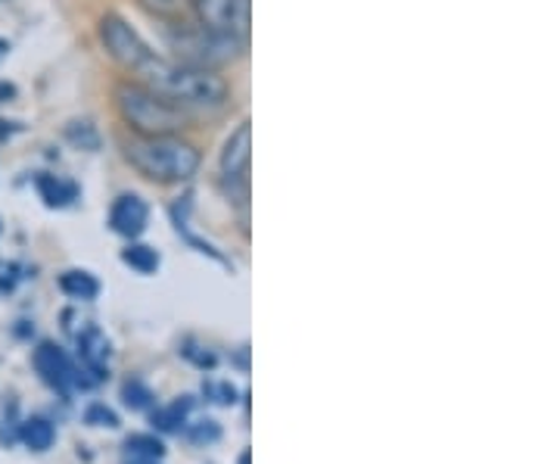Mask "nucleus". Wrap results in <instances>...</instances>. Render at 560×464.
<instances>
[{
  "mask_svg": "<svg viewBox=\"0 0 560 464\" xmlns=\"http://www.w3.org/2000/svg\"><path fill=\"white\" fill-rule=\"evenodd\" d=\"M121 263L131 265L138 275H153L160 268V253L147 243H128V250L121 253Z\"/></svg>",
  "mask_w": 560,
  "mask_h": 464,
  "instance_id": "obj_14",
  "label": "nucleus"
},
{
  "mask_svg": "<svg viewBox=\"0 0 560 464\" xmlns=\"http://www.w3.org/2000/svg\"><path fill=\"white\" fill-rule=\"evenodd\" d=\"M97 38H101L106 57L116 62L119 69H125L131 79L138 76L147 62L156 57V50L119 13H103L101 20H97Z\"/></svg>",
  "mask_w": 560,
  "mask_h": 464,
  "instance_id": "obj_5",
  "label": "nucleus"
},
{
  "mask_svg": "<svg viewBox=\"0 0 560 464\" xmlns=\"http://www.w3.org/2000/svg\"><path fill=\"white\" fill-rule=\"evenodd\" d=\"M135 81L153 88L156 94L180 106L184 113H190L194 119L197 116H219L234 101V91L221 72L197 69V66H187V62L172 60V57H162V54L147 62L135 76Z\"/></svg>",
  "mask_w": 560,
  "mask_h": 464,
  "instance_id": "obj_1",
  "label": "nucleus"
},
{
  "mask_svg": "<svg viewBox=\"0 0 560 464\" xmlns=\"http://www.w3.org/2000/svg\"><path fill=\"white\" fill-rule=\"evenodd\" d=\"M147 222H150V206L138 194H121L109 206V224H113V231L121 234V237H128V241L140 237L147 231Z\"/></svg>",
  "mask_w": 560,
  "mask_h": 464,
  "instance_id": "obj_9",
  "label": "nucleus"
},
{
  "mask_svg": "<svg viewBox=\"0 0 560 464\" xmlns=\"http://www.w3.org/2000/svg\"><path fill=\"white\" fill-rule=\"evenodd\" d=\"M84 421L94 427H119V418H116V411H109L106 405H91L88 411H84Z\"/></svg>",
  "mask_w": 560,
  "mask_h": 464,
  "instance_id": "obj_19",
  "label": "nucleus"
},
{
  "mask_svg": "<svg viewBox=\"0 0 560 464\" xmlns=\"http://www.w3.org/2000/svg\"><path fill=\"white\" fill-rule=\"evenodd\" d=\"M113 106L121 125L138 138H160V135H180L194 125V116L180 106L165 101L153 88L135 79H121L113 84Z\"/></svg>",
  "mask_w": 560,
  "mask_h": 464,
  "instance_id": "obj_3",
  "label": "nucleus"
},
{
  "mask_svg": "<svg viewBox=\"0 0 560 464\" xmlns=\"http://www.w3.org/2000/svg\"><path fill=\"white\" fill-rule=\"evenodd\" d=\"M162 40L172 50V60L197 66V69H212V72H224L246 54L249 44L228 38L219 32L202 28L200 22L184 20L162 25Z\"/></svg>",
  "mask_w": 560,
  "mask_h": 464,
  "instance_id": "obj_4",
  "label": "nucleus"
},
{
  "mask_svg": "<svg viewBox=\"0 0 560 464\" xmlns=\"http://www.w3.org/2000/svg\"><path fill=\"white\" fill-rule=\"evenodd\" d=\"M121 156L143 182L160 184V187L187 184L202 165L200 147L180 135H160V138L131 135L121 141Z\"/></svg>",
  "mask_w": 560,
  "mask_h": 464,
  "instance_id": "obj_2",
  "label": "nucleus"
},
{
  "mask_svg": "<svg viewBox=\"0 0 560 464\" xmlns=\"http://www.w3.org/2000/svg\"><path fill=\"white\" fill-rule=\"evenodd\" d=\"M131 464H156V459H131Z\"/></svg>",
  "mask_w": 560,
  "mask_h": 464,
  "instance_id": "obj_21",
  "label": "nucleus"
},
{
  "mask_svg": "<svg viewBox=\"0 0 560 464\" xmlns=\"http://www.w3.org/2000/svg\"><path fill=\"white\" fill-rule=\"evenodd\" d=\"M187 411H190V396H180L178 403H168L162 405V408H156V411L150 415V421H153V427L162 430V433H175V430H180L184 421H187Z\"/></svg>",
  "mask_w": 560,
  "mask_h": 464,
  "instance_id": "obj_13",
  "label": "nucleus"
},
{
  "mask_svg": "<svg viewBox=\"0 0 560 464\" xmlns=\"http://www.w3.org/2000/svg\"><path fill=\"white\" fill-rule=\"evenodd\" d=\"M125 452H128V459H156L160 462L165 455V445L153 433H135V437L125 440Z\"/></svg>",
  "mask_w": 560,
  "mask_h": 464,
  "instance_id": "obj_16",
  "label": "nucleus"
},
{
  "mask_svg": "<svg viewBox=\"0 0 560 464\" xmlns=\"http://www.w3.org/2000/svg\"><path fill=\"white\" fill-rule=\"evenodd\" d=\"M190 20L202 28L249 44L253 0H190Z\"/></svg>",
  "mask_w": 560,
  "mask_h": 464,
  "instance_id": "obj_7",
  "label": "nucleus"
},
{
  "mask_svg": "<svg viewBox=\"0 0 560 464\" xmlns=\"http://www.w3.org/2000/svg\"><path fill=\"white\" fill-rule=\"evenodd\" d=\"M138 7L160 25L190 20V0H138Z\"/></svg>",
  "mask_w": 560,
  "mask_h": 464,
  "instance_id": "obj_10",
  "label": "nucleus"
},
{
  "mask_svg": "<svg viewBox=\"0 0 560 464\" xmlns=\"http://www.w3.org/2000/svg\"><path fill=\"white\" fill-rule=\"evenodd\" d=\"M241 464H249V452H243V455H241Z\"/></svg>",
  "mask_w": 560,
  "mask_h": 464,
  "instance_id": "obj_22",
  "label": "nucleus"
},
{
  "mask_svg": "<svg viewBox=\"0 0 560 464\" xmlns=\"http://www.w3.org/2000/svg\"><path fill=\"white\" fill-rule=\"evenodd\" d=\"M38 190L47 206H66L69 200H75V184L60 182L57 175H40Z\"/></svg>",
  "mask_w": 560,
  "mask_h": 464,
  "instance_id": "obj_17",
  "label": "nucleus"
},
{
  "mask_svg": "<svg viewBox=\"0 0 560 464\" xmlns=\"http://www.w3.org/2000/svg\"><path fill=\"white\" fill-rule=\"evenodd\" d=\"M121 399H125L128 408H147L150 399H153V393L140 384V381H128V384L121 386Z\"/></svg>",
  "mask_w": 560,
  "mask_h": 464,
  "instance_id": "obj_18",
  "label": "nucleus"
},
{
  "mask_svg": "<svg viewBox=\"0 0 560 464\" xmlns=\"http://www.w3.org/2000/svg\"><path fill=\"white\" fill-rule=\"evenodd\" d=\"M249 160H253V131L249 121H241L228 135L219 156V182L228 200L246 202L249 197Z\"/></svg>",
  "mask_w": 560,
  "mask_h": 464,
  "instance_id": "obj_6",
  "label": "nucleus"
},
{
  "mask_svg": "<svg viewBox=\"0 0 560 464\" xmlns=\"http://www.w3.org/2000/svg\"><path fill=\"white\" fill-rule=\"evenodd\" d=\"M81 356H84V362L91 364V368L97 371V378H101L106 356H109V344H106V337H103L97 327H91V330L81 337Z\"/></svg>",
  "mask_w": 560,
  "mask_h": 464,
  "instance_id": "obj_15",
  "label": "nucleus"
},
{
  "mask_svg": "<svg viewBox=\"0 0 560 464\" xmlns=\"http://www.w3.org/2000/svg\"><path fill=\"white\" fill-rule=\"evenodd\" d=\"M32 362H35V371L40 374V381L47 386H54V390H60L62 396L72 390V384H79L75 368H72L69 356L57 344H40L35 349V356H32Z\"/></svg>",
  "mask_w": 560,
  "mask_h": 464,
  "instance_id": "obj_8",
  "label": "nucleus"
},
{
  "mask_svg": "<svg viewBox=\"0 0 560 464\" xmlns=\"http://www.w3.org/2000/svg\"><path fill=\"white\" fill-rule=\"evenodd\" d=\"M60 290L66 297H72V300H97L101 281L91 271L72 268V271H62L60 275Z\"/></svg>",
  "mask_w": 560,
  "mask_h": 464,
  "instance_id": "obj_11",
  "label": "nucleus"
},
{
  "mask_svg": "<svg viewBox=\"0 0 560 464\" xmlns=\"http://www.w3.org/2000/svg\"><path fill=\"white\" fill-rule=\"evenodd\" d=\"M187 437H190V443H215L221 437V430L215 421H200V425H194L187 430Z\"/></svg>",
  "mask_w": 560,
  "mask_h": 464,
  "instance_id": "obj_20",
  "label": "nucleus"
},
{
  "mask_svg": "<svg viewBox=\"0 0 560 464\" xmlns=\"http://www.w3.org/2000/svg\"><path fill=\"white\" fill-rule=\"evenodd\" d=\"M20 440L32 452H47L54 445V440H57V430H54V425L47 418H28V421H22Z\"/></svg>",
  "mask_w": 560,
  "mask_h": 464,
  "instance_id": "obj_12",
  "label": "nucleus"
}]
</instances>
